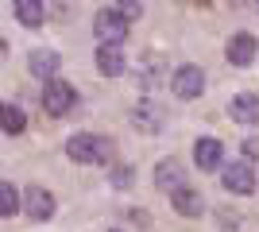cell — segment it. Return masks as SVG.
<instances>
[{
  "mask_svg": "<svg viewBox=\"0 0 259 232\" xmlns=\"http://www.w3.org/2000/svg\"><path fill=\"white\" fill-rule=\"evenodd\" d=\"M66 155L81 166H105V163H112L116 144L108 135H97V132H74L66 140Z\"/></svg>",
  "mask_w": 259,
  "mask_h": 232,
  "instance_id": "6da1fadb",
  "label": "cell"
},
{
  "mask_svg": "<svg viewBox=\"0 0 259 232\" xmlns=\"http://www.w3.org/2000/svg\"><path fill=\"white\" fill-rule=\"evenodd\" d=\"M93 35H97L101 43H120L124 47V39H128V16L112 4V8H101L97 16H93Z\"/></svg>",
  "mask_w": 259,
  "mask_h": 232,
  "instance_id": "7a4b0ae2",
  "label": "cell"
},
{
  "mask_svg": "<svg viewBox=\"0 0 259 232\" xmlns=\"http://www.w3.org/2000/svg\"><path fill=\"white\" fill-rule=\"evenodd\" d=\"M74 105H77V89L70 85V81L54 77V81H47V85H43V109L51 112V116H70Z\"/></svg>",
  "mask_w": 259,
  "mask_h": 232,
  "instance_id": "3957f363",
  "label": "cell"
},
{
  "mask_svg": "<svg viewBox=\"0 0 259 232\" xmlns=\"http://www.w3.org/2000/svg\"><path fill=\"white\" fill-rule=\"evenodd\" d=\"M170 93L178 101H197L205 93V74H201V66H178L174 77H170Z\"/></svg>",
  "mask_w": 259,
  "mask_h": 232,
  "instance_id": "277c9868",
  "label": "cell"
},
{
  "mask_svg": "<svg viewBox=\"0 0 259 232\" xmlns=\"http://www.w3.org/2000/svg\"><path fill=\"white\" fill-rule=\"evenodd\" d=\"M225 190L228 194H240V198H248L251 190H255V166L248 159H236V163L225 166Z\"/></svg>",
  "mask_w": 259,
  "mask_h": 232,
  "instance_id": "5b68a950",
  "label": "cell"
},
{
  "mask_svg": "<svg viewBox=\"0 0 259 232\" xmlns=\"http://www.w3.org/2000/svg\"><path fill=\"white\" fill-rule=\"evenodd\" d=\"M255 55H259V39H255V35H248V31H236V35L225 43V58L232 62V66H240V70L251 66V62H255Z\"/></svg>",
  "mask_w": 259,
  "mask_h": 232,
  "instance_id": "8992f818",
  "label": "cell"
},
{
  "mask_svg": "<svg viewBox=\"0 0 259 232\" xmlns=\"http://www.w3.org/2000/svg\"><path fill=\"white\" fill-rule=\"evenodd\" d=\"M162 124H166V112H162L155 101H140V105L132 109V128H136V132L155 135V132H162Z\"/></svg>",
  "mask_w": 259,
  "mask_h": 232,
  "instance_id": "52a82bcc",
  "label": "cell"
},
{
  "mask_svg": "<svg viewBox=\"0 0 259 232\" xmlns=\"http://www.w3.org/2000/svg\"><path fill=\"white\" fill-rule=\"evenodd\" d=\"M155 190H166V194H178V190H186V166L178 163V159H162V163H155Z\"/></svg>",
  "mask_w": 259,
  "mask_h": 232,
  "instance_id": "ba28073f",
  "label": "cell"
},
{
  "mask_svg": "<svg viewBox=\"0 0 259 232\" xmlns=\"http://www.w3.org/2000/svg\"><path fill=\"white\" fill-rule=\"evenodd\" d=\"M23 209H27V217H31V221H51L58 205H54V194H51V190L27 186V194H23Z\"/></svg>",
  "mask_w": 259,
  "mask_h": 232,
  "instance_id": "9c48e42d",
  "label": "cell"
},
{
  "mask_svg": "<svg viewBox=\"0 0 259 232\" xmlns=\"http://www.w3.org/2000/svg\"><path fill=\"white\" fill-rule=\"evenodd\" d=\"M97 70L105 77H120L128 70V55L120 43H97Z\"/></svg>",
  "mask_w": 259,
  "mask_h": 232,
  "instance_id": "30bf717a",
  "label": "cell"
},
{
  "mask_svg": "<svg viewBox=\"0 0 259 232\" xmlns=\"http://www.w3.org/2000/svg\"><path fill=\"white\" fill-rule=\"evenodd\" d=\"M228 116L244 128H255L259 124V93H236L228 101Z\"/></svg>",
  "mask_w": 259,
  "mask_h": 232,
  "instance_id": "8fae6325",
  "label": "cell"
},
{
  "mask_svg": "<svg viewBox=\"0 0 259 232\" xmlns=\"http://www.w3.org/2000/svg\"><path fill=\"white\" fill-rule=\"evenodd\" d=\"M194 159L201 170H217V166L225 163V144L221 140H213V135H201L194 144Z\"/></svg>",
  "mask_w": 259,
  "mask_h": 232,
  "instance_id": "7c38bea8",
  "label": "cell"
},
{
  "mask_svg": "<svg viewBox=\"0 0 259 232\" xmlns=\"http://www.w3.org/2000/svg\"><path fill=\"white\" fill-rule=\"evenodd\" d=\"M170 205H174V213H178V217H190V221L205 213V198H201L197 190H190V186H186V190H178V194L170 198Z\"/></svg>",
  "mask_w": 259,
  "mask_h": 232,
  "instance_id": "4fadbf2b",
  "label": "cell"
},
{
  "mask_svg": "<svg viewBox=\"0 0 259 232\" xmlns=\"http://www.w3.org/2000/svg\"><path fill=\"white\" fill-rule=\"evenodd\" d=\"M58 62H62V58L54 55L51 47H39V51H31V58H27V70H31L35 77H43V81H54Z\"/></svg>",
  "mask_w": 259,
  "mask_h": 232,
  "instance_id": "5bb4252c",
  "label": "cell"
},
{
  "mask_svg": "<svg viewBox=\"0 0 259 232\" xmlns=\"http://www.w3.org/2000/svg\"><path fill=\"white\" fill-rule=\"evenodd\" d=\"M12 12H16V20H20L23 27H39L43 16H47V4H39V0H16Z\"/></svg>",
  "mask_w": 259,
  "mask_h": 232,
  "instance_id": "9a60e30c",
  "label": "cell"
},
{
  "mask_svg": "<svg viewBox=\"0 0 259 232\" xmlns=\"http://www.w3.org/2000/svg\"><path fill=\"white\" fill-rule=\"evenodd\" d=\"M0 128L8 135H20L23 128H27V116H23L20 105H4V109H0Z\"/></svg>",
  "mask_w": 259,
  "mask_h": 232,
  "instance_id": "2e32d148",
  "label": "cell"
},
{
  "mask_svg": "<svg viewBox=\"0 0 259 232\" xmlns=\"http://www.w3.org/2000/svg\"><path fill=\"white\" fill-rule=\"evenodd\" d=\"M0 213H4V217H16V213H20V194H16L12 182H0Z\"/></svg>",
  "mask_w": 259,
  "mask_h": 232,
  "instance_id": "e0dca14e",
  "label": "cell"
},
{
  "mask_svg": "<svg viewBox=\"0 0 259 232\" xmlns=\"http://www.w3.org/2000/svg\"><path fill=\"white\" fill-rule=\"evenodd\" d=\"M159 74H162V66H159V58H147V62H143V70H140V85H143V89H151V85H159Z\"/></svg>",
  "mask_w": 259,
  "mask_h": 232,
  "instance_id": "ac0fdd59",
  "label": "cell"
},
{
  "mask_svg": "<svg viewBox=\"0 0 259 232\" xmlns=\"http://www.w3.org/2000/svg\"><path fill=\"white\" fill-rule=\"evenodd\" d=\"M132 182H136V170H132V166H116V170H112V186L116 190H128Z\"/></svg>",
  "mask_w": 259,
  "mask_h": 232,
  "instance_id": "d6986e66",
  "label": "cell"
},
{
  "mask_svg": "<svg viewBox=\"0 0 259 232\" xmlns=\"http://www.w3.org/2000/svg\"><path fill=\"white\" fill-rule=\"evenodd\" d=\"M244 159H259V140H244Z\"/></svg>",
  "mask_w": 259,
  "mask_h": 232,
  "instance_id": "ffe728a7",
  "label": "cell"
},
{
  "mask_svg": "<svg viewBox=\"0 0 259 232\" xmlns=\"http://www.w3.org/2000/svg\"><path fill=\"white\" fill-rule=\"evenodd\" d=\"M116 8H120V12H124V16H128V20H132V16H140V12H143V4H136V0H128V4H116Z\"/></svg>",
  "mask_w": 259,
  "mask_h": 232,
  "instance_id": "44dd1931",
  "label": "cell"
},
{
  "mask_svg": "<svg viewBox=\"0 0 259 232\" xmlns=\"http://www.w3.org/2000/svg\"><path fill=\"white\" fill-rule=\"evenodd\" d=\"M108 232H120V228H108Z\"/></svg>",
  "mask_w": 259,
  "mask_h": 232,
  "instance_id": "7402d4cb",
  "label": "cell"
}]
</instances>
